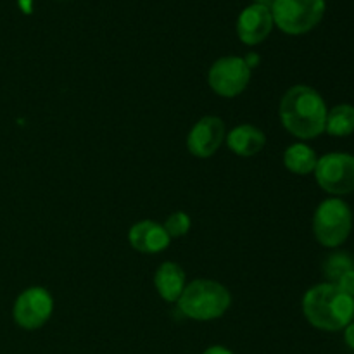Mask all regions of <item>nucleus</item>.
<instances>
[{
	"mask_svg": "<svg viewBox=\"0 0 354 354\" xmlns=\"http://www.w3.org/2000/svg\"><path fill=\"white\" fill-rule=\"evenodd\" d=\"M327 113L324 97L313 86H290L280 100L282 127L299 140H311L325 133Z\"/></svg>",
	"mask_w": 354,
	"mask_h": 354,
	"instance_id": "1",
	"label": "nucleus"
},
{
	"mask_svg": "<svg viewBox=\"0 0 354 354\" xmlns=\"http://www.w3.org/2000/svg\"><path fill=\"white\" fill-rule=\"evenodd\" d=\"M303 313L318 330H344L354 318V297L330 282L318 283L304 294Z\"/></svg>",
	"mask_w": 354,
	"mask_h": 354,
	"instance_id": "2",
	"label": "nucleus"
},
{
	"mask_svg": "<svg viewBox=\"0 0 354 354\" xmlns=\"http://www.w3.org/2000/svg\"><path fill=\"white\" fill-rule=\"evenodd\" d=\"M180 313L196 322L221 318L232 306V294L223 283L209 279H197L187 283L176 301Z\"/></svg>",
	"mask_w": 354,
	"mask_h": 354,
	"instance_id": "3",
	"label": "nucleus"
},
{
	"mask_svg": "<svg viewBox=\"0 0 354 354\" xmlns=\"http://www.w3.org/2000/svg\"><path fill=\"white\" fill-rule=\"evenodd\" d=\"M353 230V211L341 197L322 201L313 216V234L324 248H339Z\"/></svg>",
	"mask_w": 354,
	"mask_h": 354,
	"instance_id": "4",
	"label": "nucleus"
},
{
	"mask_svg": "<svg viewBox=\"0 0 354 354\" xmlns=\"http://www.w3.org/2000/svg\"><path fill=\"white\" fill-rule=\"evenodd\" d=\"M325 0H275L272 7L273 24L287 35H304L324 19Z\"/></svg>",
	"mask_w": 354,
	"mask_h": 354,
	"instance_id": "5",
	"label": "nucleus"
},
{
	"mask_svg": "<svg viewBox=\"0 0 354 354\" xmlns=\"http://www.w3.org/2000/svg\"><path fill=\"white\" fill-rule=\"evenodd\" d=\"M315 178L322 190L334 197L354 192V156L346 152H328L318 158Z\"/></svg>",
	"mask_w": 354,
	"mask_h": 354,
	"instance_id": "6",
	"label": "nucleus"
},
{
	"mask_svg": "<svg viewBox=\"0 0 354 354\" xmlns=\"http://www.w3.org/2000/svg\"><path fill=\"white\" fill-rule=\"evenodd\" d=\"M251 76L252 68L244 57L225 55L213 62L207 73V83L216 95L234 99L248 88Z\"/></svg>",
	"mask_w": 354,
	"mask_h": 354,
	"instance_id": "7",
	"label": "nucleus"
},
{
	"mask_svg": "<svg viewBox=\"0 0 354 354\" xmlns=\"http://www.w3.org/2000/svg\"><path fill=\"white\" fill-rule=\"evenodd\" d=\"M54 313V297L45 287H28L17 296L12 306V318L17 327L37 330L50 320Z\"/></svg>",
	"mask_w": 354,
	"mask_h": 354,
	"instance_id": "8",
	"label": "nucleus"
},
{
	"mask_svg": "<svg viewBox=\"0 0 354 354\" xmlns=\"http://www.w3.org/2000/svg\"><path fill=\"white\" fill-rule=\"evenodd\" d=\"M225 123L218 116H204L192 127L187 135V149L199 159L211 158L225 142Z\"/></svg>",
	"mask_w": 354,
	"mask_h": 354,
	"instance_id": "9",
	"label": "nucleus"
},
{
	"mask_svg": "<svg viewBox=\"0 0 354 354\" xmlns=\"http://www.w3.org/2000/svg\"><path fill=\"white\" fill-rule=\"evenodd\" d=\"M273 30V16L272 10L266 7L252 3L245 7L237 19V35L241 41L249 47L259 45L268 38Z\"/></svg>",
	"mask_w": 354,
	"mask_h": 354,
	"instance_id": "10",
	"label": "nucleus"
},
{
	"mask_svg": "<svg viewBox=\"0 0 354 354\" xmlns=\"http://www.w3.org/2000/svg\"><path fill=\"white\" fill-rule=\"evenodd\" d=\"M128 242L135 251L142 252V254H158L169 248L171 239L162 223H158L154 220H142L130 228Z\"/></svg>",
	"mask_w": 354,
	"mask_h": 354,
	"instance_id": "11",
	"label": "nucleus"
},
{
	"mask_svg": "<svg viewBox=\"0 0 354 354\" xmlns=\"http://www.w3.org/2000/svg\"><path fill=\"white\" fill-rule=\"evenodd\" d=\"M225 142H227V147L234 154L241 156V158H252V156L259 154L263 151L266 144V137L263 130H259L254 124L242 123L228 131Z\"/></svg>",
	"mask_w": 354,
	"mask_h": 354,
	"instance_id": "12",
	"label": "nucleus"
},
{
	"mask_svg": "<svg viewBox=\"0 0 354 354\" xmlns=\"http://www.w3.org/2000/svg\"><path fill=\"white\" fill-rule=\"evenodd\" d=\"M187 286L185 272L173 261H165L154 273V287L166 303H176Z\"/></svg>",
	"mask_w": 354,
	"mask_h": 354,
	"instance_id": "13",
	"label": "nucleus"
},
{
	"mask_svg": "<svg viewBox=\"0 0 354 354\" xmlns=\"http://www.w3.org/2000/svg\"><path fill=\"white\" fill-rule=\"evenodd\" d=\"M317 152L303 142L289 145L283 152V166L294 175H310L317 168Z\"/></svg>",
	"mask_w": 354,
	"mask_h": 354,
	"instance_id": "14",
	"label": "nucleus"
},
{
	"mask_svg": "<svg viewBox=\"0 0 354 354\" xmlns=\"http://www.w3.org/2000/svg\"><path fill=\"white\" fill-rule=\"evenodd\" d=\"M325 133L330 137H349L354 133V106L351 104H339L327 113L325 121Z\"/></svg>",
	"mask_w": 354,
	"mask_h": 354,
	"instance_id": "15",
	"label": "nucleus"
},
{
	"mask_svg": "<svg viewBox=\"0 0 354 354\" xmlns=\"http://www.w3.org/2000/svg\"><path fill=\"white\" fill-rule=\"evenodd\" d=\"M351 270H354V259L346 252H335V254L328 256L324 265L325 277L330 283H334L339 277L344 275L346 272H351Z\"/></svg>",
	"mask_w": 354,
	"mask_h": 354,
	"instance_id": "16",
	"label": "nucleus"
},
{
	"mask_svg": "<svg viewBox=\"0 0 354 354\" xmlns=\"http://www.w3.org/2000/svg\"><path fill=\"white\" fill-rule=\"evenodd\" d=\"M165 230L168 232L169 239H180V237H185L189 234L190 227H192V220L187 213L183 211H176V213H171L165 221Z\"/></svg>",
	"mask_w": 354,
	"mask_h": 354,
	"instance_id": "17",
	"label": "nucleus"
},
{
	"mask_svg": "<svg viewBox=\"0 0 354 354\" xmlns=\"http://www.w3.org/2000/svg\"><path fill=\"white\" fill-rule=\"evenodd\" d=\"M334 286L337 287V289H341L344 294H348V296L354 297V270L346 272L344 275L339 277L334 282Z\"/></svg>",
	"mask_w": 354,
	"mask_h": 354,
	"instance_id": "18",
	"label": "nucleus"
},
{
	"mask_svg": "<svg viewBox=\"0 0 354 354\" xmlns=\"http://www.w3.org/2000/svg\"><path fill=\"white\" fill-rule=\"evenodd\" d=\"M344 342L349 349L354 351V322H351V324L344 328Z\"/></svg>",
	"mask_w": 354,
	"mask_h": 354,
	"instance_id": "19",
	"label": "nucleus"
},
{
	"mask_svg": "<svg viewBox=\"0 0 354 354\" xmlns=\"http://www.w3.org/2000/svg\"><path fill=\"white\" fill-rule=\"evenodd\" d=\"M203 354H234V353H232L228 348H225V346H211V348H207Z\"/></svg>",
	"mask_w": 354,
	"mask_h": 354,
	"instance_id": "20",
	"label": "nucleus"
},
{
	"mask_svg": "<svg viewBox=\"0 0 354 354\" xmlns=\"http://www.w3.org/2000/svg\"><path fill=\"white\" fill-rule=\"evenodd\" d=\"M254 3H258V6H263V7H266V9L272 10L275 0H254Z\"/></svg>",
	"mask_w": 354,
	"mask_h": 354,
	"instance_id": "21",
	"label": "nucleus"
}]
</instances>
